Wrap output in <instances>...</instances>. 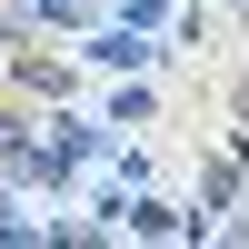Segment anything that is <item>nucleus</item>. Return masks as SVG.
Here are the masks:
<instances>
[{
	"mask_svg": "<svg viewBox=\"0 0 249 249\" xmlns=\"http://www.w3.org/2000/svg\"><path fill=\"white\" fill-rule=\"evenodd\" d=\"M239 140H230V150H219L210 160V170H199V210L190 219H179V230H190V239H239Z\"/></svg>",
	"mask_w": 249,
	"mask_h": 249,
	"instance_id": "nucleus-1",
	"label": "nucleus"
},
{
	"mask_svg": "<svg viewBox=\"0 0 249 249\" xmlns=\"http://www.w3.org/2000/svg\"><path fill=\"white\" fill-rule=\"evenodd\" d=\"M90 60H100V70H120V80H130V70H150V60H160V40L140 30V20H110V30H90Z\"/></svg>",
	"mask_w": 249,
	"mask_h": 249,
	"instance_id": "nucleus-2",
	"label": "nucleus"
},
{
	"mask_svg": "<svg viewBox=\"0 0 249 249\" xmlns=\"http://www.w3.org/2000/svg\"><path fill=\"white\" fill-rule=\"evenodd\" d=\"M90 0H10V30H80Z\"/></svg>",
	"mask_w": 249,
	"mask_h": 249,
	"instance_id": "nucleus-3",
	"label": "nucleus"
},
{
	"mask_svg": "<svg viewBox=\"0 0 249 249\" xmlns=\"http://www.w3.org/2000/svg\"><path fill=\"white\" fill-rule=\"evenodd\" d=\"M140 120H160V90H150V80H120V100H110V130H140Z\"/></svg>",
	"mask_w": 249,
	"mask_h": 249,
	"instance_id": "nucleus-4",
	"label": "nucleus"
},
{
	"mask_svg": "<svg viewBox=\"0 0 249 249\" xmlns=\"http://www.w3.org/2000/svg\"><path fill=\"white\" fill-rule=\"evenodd\" d=\"M20 70V90H40V100H70V70H60V60H10Z\"/></svg>",
	"mask_w": 249,
	"mask_h": 249,
	"instance_id": "nucleus-5",
	"label": "nucleus"
},
{
	"mask_svg": "<svg viewBox=\"0 0 249 249\" xmlns=\"http://www.w3.org/2000/svg\"><path fill=\"white\" fill-rule=\"evenodd\" d=\"M10 130H20V120H0V150H10Z\"/></svg>",
	"mask_w": 249,
	"mask_h": 249,
	"instance_id": "nucleus-6",
	"label": "nucleus"
}]
</instances>
